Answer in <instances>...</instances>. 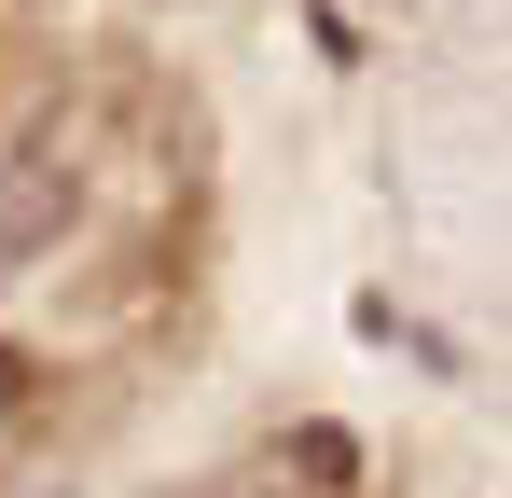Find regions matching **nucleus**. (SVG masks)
Masks as SVG:
<instances>
[{"mask_svg": "<svg viewBox=\"0 0 512 498\" xmlns=\"http://www.w3.org/2000/svg\"><path fill=\"white\" fill-rule=\"evenodd\" d=\"M70 222H84V153H70V139L0 153V263H42Z\"/></svg>", "mask_w": 512, "mask_h": 498, "instance_id": "1", "label": "nucleus"}]
</instances>
